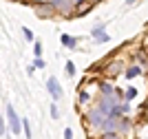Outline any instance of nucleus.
<instances>
[{"mask_svg": "<svg viewBox=\"0 0 148 139\" xmlns=\"http://www.w3.org/2000/svg\"><path fill=\"white\" fill-rule=\"evenodd\" d=\"M5 115H7V119H9V124H11V130H13V133L25 130V128H22V119H18V115H16V110H13L11 104H5Z\"/></svg>", "mask_w": 148, "mask_h": 139, "instance_id": "1", "label": "nucleus"}, {"mask_svg": "<svg viewBox=\"0 0 148 139\" xmlns=\"http://www.w3.org/2000/svg\"><path fill=\"white\" fill-rule=\"evenodd\" d=\"M86 121L91 124L93 128H104V121H106V117H104V113L102 110H88V115H86Z\"/></svg>", "mask_w": 148, "mask_h": 139, "instance_id": "2", "label": "nucleus"}, {"mask_svg": "<svg viewBox=\"0 0 148 139\" xmlns=\"http://www.w3.org/2000/svg\"><path fill=\"white\" fill-rule=\"evenodd\" d=\"M53 11H56V7H53V5H36V13L40 16V18H42V16H44V18H49Z\"/></svg>", "mask_w": 148, "mask_h": 139, "instance_id": "3", "label": "nucleus"}, {"mask_svg": "<svg viewBox=\"0 0 148 139\" xmlns=\"http://www.w3.org/2000/svg\"><path fill=\"white\" fill-rule=\"evenodd\" d=\"M47 86H49L51 95L56 97V99H60V97H62V88H60V84H58V79H53V77H51L49 82H47Z\"/></svg>", "mask_w": 148, "mask_h": 139, "instance_id": "4", "label": "nucleus"}, {"mask_svg": "<svg viewBox=\"0 0 148 139\" xmlns=\"http://www.w3.org/2000/svg\"><path fill=\"white\" fill-rule=\"evenodd\" d=\"M93 38H95V42H108V36H106V31L102 27H95L93 29Z\"/></svg>", "mask_w": 148, "mask_h": 139, "instance_id": "5", "label": "nucleus"}, {"mask_svg": "<svg viewBox=\"0 0 148 139\" xmlns=\"http://www.w3.org/2000/svg\"><path fill=\"white\" fill-rule=\"evenodd\" d=\"M51 5L56 7V11H69V2L66 0H51Z\"/></svg>", "mask_w": 148, "mask_h": 139, "instance_id": "6", "label": "nucleus"}, {"mask_svg": "<svg viewBox=\"0 0 148 139\" xmlns=\"http://www.w3.org/2000/svg\"><path fill=\"white\" fill-rule=\"evenodd\" d=\"M137 75H142V68H139V66H130L128 71H126V77H130V79L137 77Z\"/></svg>", "mask_w": 148, "mask_h": 139, "instance_id": "7", "label": "nucleus"}, {"mask_svg": "<svg viewBox=\"0 0 148 139\" xmlns=\"http://www.w3.org/2000/svg\"><path fill=\"white\" fill-rule=\"evenodd\" d=\"M99 91H102V95H104V97H111L113 95V86L111 84H102V86H99Z\"/></svg>", "mask_w": 148, "mask_h": 139, "instance_id": "8", "label": "nucleus"}, {"mask_svg": "<svg viewBox=\"0 0 148 139\" xmlns=\"http://www.w3.org/2000/svg\"><path fill=\"white\" fill-rule=\"evenodd\" d=\"M102 139H122V137H119L115 130H106V133L102 135Z\"/></svg>", "mask_w": 148, "mask_h": 139, "instance_id": "9", "label": "nucleus"}, {"mask_svg": "<svg viewBox=\"0 0 148 139\" xmlns=\"http://www.w3.org/2000/svg\"><path fill=\"white\" fill-rule=\"evenodd\" d=\"M22 128H25V135H27V139L31 137V128H29V121L27 119H22Z\"/></svg>", "mask_w": 148, "mask_h": 139, "instance_id": "10", "label": "nucleus"}, {"mask_svg": "<svg viewBox=\"0 0 148 139\" xmlns=\"http://www.w3.org/2000/svg\"><path fill=\"white\" fill-rule=\"evenodd\" d=\"M62 44H66V47H73V44H75V40H71L69 36H62Z\"/></svg>", "mask_w": 148, "mask_h": 139, "instance_id": "11", "label": "nucleus"}, {"mask_svg": "<svg viewBox=\"0 0 148 139\" xmlns=\"http://www.w3.org/2000/svg\"><path fill=\"white\" fill-rule=\"evenodd\" d=\"M22 33H25V38L29 40V42H33V33H31V29H27V27H25V29H22Z\"/></svg>", "mask_w": 148, "mask_h": 139, "instance_id": "12", "label": "nucleus"}, {"mask_svg": "<svg viewBox=\"0 0 148 139\" xmlns=\"http://www.w3.org/2000/svg\"><path fill=\"white\" fill-rule=\"evenodd\" d=\"M133 97H137V88H128L126 91V99H133Z\"/></svg>", "mask_w": 148, "mask_h": 139, "instance_id": "13", "label": "nucleus"}, {"mask_svg": "<svg viewBox=\"0 0 148 139\" xmlns=\"http://www.w3.org/2000/svg\"><path fill=\"white\" fill-rule=\"evenodd\" d=\"M66 73H69V75H73V73H75V66H73V62H66Z\"/></svg>", "mask_w": 148, "mask_h": 139, "instance_id": "14", "label": "nucleus"}, {"mask_svg": "<svg viewBox=\"0 0 148 139\" xmlns=\"http://www.w3.org/2000/svg\"><path fill=\"white\" fill-rule=\"evenodd\" d=\"M51 117L58 119V106H56V104H51Z\"/></svg>", "mask_w": 148, "mask_h": 139, "instance_id": "15", "label": "nucleus"}, {"mask_svg": "<svg viewBox=\"0 0 148 139\" xmlns=\"http://www.w3.org/2000/svg\"><path fill=\"white\" fill-rule=\"evenodd\" d=\"M64 139H73V130H71V128L64 130Z\"/></svg>", "mask_w": 148, "mask_h": 139, "instance_id": "16", "label": "nucleus"}, {"mask_svg": "<svg viewBox=\"0 0 148 139\" xmlns=\"http://www.w3.org/2000/svg\"><path fill=\"white\" fill-rule=\"evenodd\" d=\"M33 49H36V58H40V55H42V47H40V44H36Z\"/></svg>", "mask_w": 148, "mask_h": 139, "instance_id": "17", "label": "nucleus"}, {"mask_svg": "<svg viewBox=\"0 0 148 139\" xmlns=\"http://www.w3.org/2000/svg\"><path fill=\"white\" fill-rule=\"evenodd\" d=\"M11 2H18V0H11Z\"/></svg>", "mask_w": 148, "mask_h": 139, "instance_id": "18", "label": "nucleus"}]
</instances>
